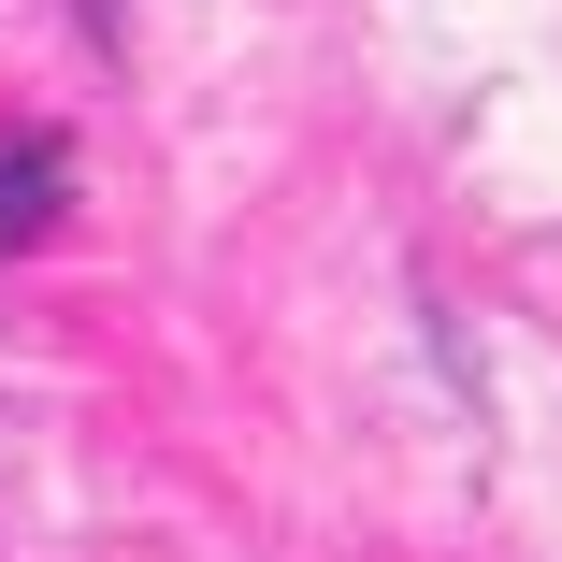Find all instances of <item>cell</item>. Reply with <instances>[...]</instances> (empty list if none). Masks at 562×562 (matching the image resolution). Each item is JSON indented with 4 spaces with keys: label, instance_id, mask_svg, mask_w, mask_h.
<instances>
[{
    "label": "cell",
    "instance_id": "1",
    "mask_svg": "<svg viewBox=\"0 0 562 562\" xmlns=\"http://www.w3.org/2000/svg\"><path fill=\"white\" fill-rule=\"evenodd\" d=\"M58 188H72V145L58 131H15V145H0V232H44Z\"/></svg>",
    "mask_w": 562,
    "mask_h": 562
},
{
    "label": "cell",
    "instance_id": "2",
    "mask_svg": "<svg viewBox=\"0 0 562 562\" xmlns=\"http://www.w3.org/2000/svg\"><path fill=\"white\" fill-rule=\"evenodd\" d=\"M87 15H101V30H116V0H87Z\"/></svg>",
    "mask_w": 562,
    "mask_h": 562
}]
</instances>
